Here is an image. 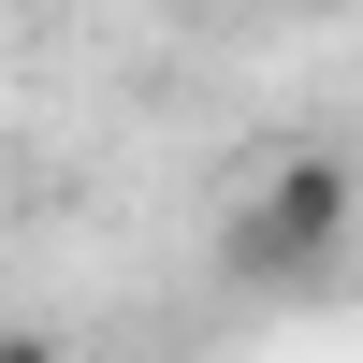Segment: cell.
<instances>
[{"mask_svg":"<svg viewBox=\"0 0 363 363\" xmlns=\"http://www.w3.org/2000/svg\"><path fill=\"white\" fill-rule=\"evenodd\" d=\"M0 363H73V335H44V320H0Z\"/></svg>","mask_w":363,"mask_h":363,"instance_id":"2","label":"cell"},{"mask_svg":"<svg viewBox=\"0 0 363 363\" xmlns=\"http://www.w3.org/2000/svg\"><path fill=\"white\" fill-rule=\"evenodd\" d=\"M349 233H363V174L335 160V145H291V160H262V189L233 203V233H218V277L233 291H320L349 262Z\"/></svg>","mask_w":363,"mask_h":363,"instance_id":"1","label":"cell"}]
</instances>
